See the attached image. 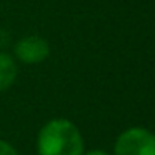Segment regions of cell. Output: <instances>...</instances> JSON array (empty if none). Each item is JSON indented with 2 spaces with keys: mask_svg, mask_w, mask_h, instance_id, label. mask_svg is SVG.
<instances>
[{
  "mask_svg": "<svg viewBox=\"0 0 155 155\" xmlns=\"http://www.w3.org/2000/svg\"><path fill=\"white\" fill-rule=\"evenodd\" d=\"M85 145L78 127L67 118H54L40 128L38 155H84Z\"/></svg>",
  "mask_w": 155,
  "mask_h": 155,
  "instance_id": "obj_1",
  "label": "cell"
},
{
  "mask_svg": "<svg viewBox=\"0 0 155 155\" xmlns=\"http://www.w3.org/2000/svg\"><path fill=\"white\" fill-rule=\"evenodd\" d=\"M114 155H155V134L143 127H130L115 140Z\"/></svg>",
  "mask_w": 155,
  "mask_h": 155,
  "instance_id": "obj_2",
  "label": "cell"
},
{
  "mask_svg": "<svg viewBox=\"0 0 155 155\" xmlns=\"http://www.w3.org/2000/svg\"><path fill=\"white\" fill-rule=\"evenodd\" d=\"M50 55V45L40 35H27L14 45V57L27 65H35L47 60Z\"/></svg>",
  "mask_w": 155,
  "mask_h": 155,
  "instance_id": "obj_3",
  "label": "cell"
},
{
  "mask_svg": "<svg viewBox=\"0 0 155 155\" xmlns=\"http://www.w3.org/2000/svg\"><path fill=\"white\" fill-rule=\"evenodd\" d=\"M17 78V64L12 55L0 52V92L7 90L14 85Z\"/></svg>",
  "mask_w": 155,
  "mask_h": 155,
  "instance_id": "obj_4",
  "label": "cell"
},
{
  "mask_svg": "<svg viewBox=\"0 0 155 155\" xmlns=\"http://www.w3.org/2000/svg\"><path fill=\"white\" fill-rule=\"evenodd\" d=\"M0 155H18V152L12 143H8L7 140L0 138Z\"/></svg>",
  "mask_w": 155,
  "mask_h": 155,
  "instance_id": "obj_5",
  "label": "cell"
},
{
  "mask_svg": "<svg viewBox=\"0 0 155 155\" xmlns=\"http://www.w3.org/2000/svg\"><path fill=\"white\" fill-rule=\"evenodd\" d=\"M84 155H110V153L105 152V150H90V152H87V153H84Z\"/></svg>",
  "mask_w": 155,
  "mask_h": 155,
  "instance_id": "obj_6",
  "label": "cell"
}]
</instances>
